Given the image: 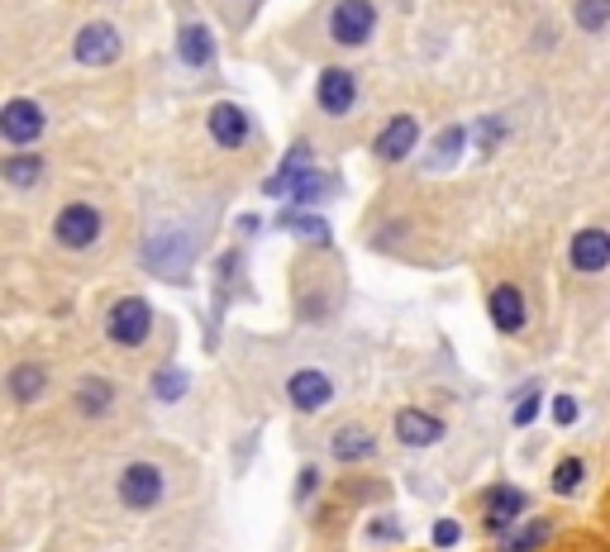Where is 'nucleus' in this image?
I'll use <instances>...</instances> for the list:
<instances>
[{
  "label": "nucleus",
  "mask_w": 610,
  "mask_h": 552,
  "mask_svg": "<svg viewBox=\"0 0 610 552\" xmlns=\"http://www.w3.org/2000/svg\"><path fill=\"white\" fill-rule=\"evenodd\" d=\"M549 524H525V529L521 533H511V538H505V543H501V552H535V548H543V543H549Z\"/></svg>",
  "instance_id": "obj_25"
},
{
  "label": "nucleus",
  "mask_w": 610,
  "mask_h": 552,
  "mask_svg": "<svg viewBox=\"0 0 610 552\" xmlns=\"http://www.w3.org/2000/svg\"><path fill=\"white\" fill-rule=\"evenodd\" d=\"M582 477H587V467H582L577 457H567V463H558V471H553V491L558 495H573L582 485Z\"/></svg>",
  "instance_id": "obj_27"
},
{
  "label": "nucleus",
  "mask_w": 610,
  "mask_h": 552,
  "mask_svg": "<svg viewBox=\"0 0 610 552\" xmlns=\"http://www.w3.org/2000/svg\"><path fill=\"white\" fill-rule=\"evenodd\" d=\"M287 191L296 195V201H324V195H334L339 191V177H330V172H315V167H306V172H296L287 181Z\"/></svg>",
  "instance_id": "obj_19"
},
{
  "label": "nucleus",
  "mask_w": 610,
  "mask_h": 552,
  "mask_svg": "<svg viewBox=\"0 0 610 552\" xmlns=\"http://www.w3.org/2000/svg\"><path fill=\"white\" fill-rule=\"evenodd\" d=\"M505 139V129H501V120H482V153H491L497 143Z\"/></svg>",
  "instance_id": "obj_30"
},
{
  "label": "nucleus",
  "mask_w": 610,
  "mask_h": 552,
  "mask_svg": "<svg viewBox=\"0 0 610 552\" xmlns=\"http://www.w3.org/2000/svg\"><path fill=\"white\" fill-rule=\"evenodd\" d=\"M148 328H153V310H148V300L124 296V300H115V305H110V320H106L110 344H120V348H139V344L148 338Z\"/></svg>",
  "instance_id": "obj_2"
},
{
  "label": "nucleus",
  "mask_w": 610,
  "mask_h": 552,
  "mask_svg": "<svg viewBox=\"0 0 610 552\" xmlns=\"http://www.w3.org/2000/svg\"><path fill=\"white\" fill-rule=\"evenodd\" d=\"M253 134V124H249V115L239 110V105H229V100H219L215 110H211V139L219 143V148H243Z\"/></svg>",
  "instance_id": "obj_9"
},
{
  "label": "nucleus",
  "mask_w": 610,
  "mask_h": 552,
  "mask_svg": "<svg viewBox=\"0 0 610 552\" xmlns=\"http://www.w3.org/2000/svg\"><path fill=\"white\" fill-rule=\"evenodd\" d=\"M434 543H439V548H458V543H463L458 519H439V524H434Z\"/></svg>",
  "instance_id": "obj_28"
},
{
  "label": "nucleus",
  "mask_w": 610,
  "mask_h": 552,
  "mask_svg": "<svg viewBox=\"0 0 610 552\" xmlns=\"http://www.w3.org/2000/svg\"><path fill=\"white\" fill-rule=\"evenodd\" d=\"M567 262H573L577 272H601L610 267V233L606 229H582L573 248H567Z\"/></svg>",
  "instance_id": "obj_12"
},
{
  "label": "nucleus",
  "mask_w": 610,
  "mask_h": 552,
  "mask_svg": "<svg viewBox=\"0 0 610 552\" xmlns=\"http://www.w3.org/2000/svg\"><path fill=\"white\" fill-rule=\"evenodd\" d=\"M0 134H5V143L24 148V143H34L44 134V110H38L34 100H10L5 110H0Z\"/></svg>",
  "instance_id": "obj_7"
},
{
  "label": "nucleus",
  "mask_w": 610,
  "mask_h": 552,
  "mask_svg": "<svg viewBox=\"0 0 610 552\" xmlns=\"http://www.w3.org/2000/svg\"><path fill=\"white\" fill-rule=\"evenodd\" d=\"M177 58L187 62V68H211V58H215V38L205 24H181V34H177Z\"/></svg>",
  "instance_id": "obj_16"
},
{
  "label": "nucleus",
  "mask_w": 610,
  "mask_h": 552,
  "mask_svg": "<svg viewBox=\"0 0 610 552\" xmlns=\"http://www.w3.org/2000/svg\"><path fill=\"white\" fill-rule=\"evenodd\" d=\"M487 310H491V324H497L501 334H521L525 328V296L515 291V286H497Z\"/></svg>",
  "instance_id": "obj_14"
},
{
  "label": "nucleus",
  "mask_w": 610,
  "mask_h": 552,
  "mask_svg": "<svg viewBox=\"0 0 610 552\" xmlns=\"http://www.w3.org/2000/svg\"><path fill=\"white\" fill-rule=\"evenodd\" d=\"M330 448H334V457H339V463H362V457L372 453V433L358 429V424H354V429H339Z\"/></svg>",
  "instance_id": "obj_20"
},
{
  "label": "nucleus",
  "mask_w": 610,
  "mask_h": 552,
  "mask_svg": "<svg viewBox=\"0 0 610 552\" xmlns=\"http://www.w3.org/2000/svg\"><path fill=\"white\" fill-rule=\"evenodd\" d=\"M525 491H515V485H497V491L487 495V529L491 533H505L511 529V519L525 515Z\"/></svg>",
  "instance_id": "obj_15"
},
{
  "label": "nucleus",
  "mask_w": 610,
  "mask_h": 552,
  "mask_svg": "<svg viewBox=\"0 0 610 552\" xmlns=\"http://www.w3.org/2000/svg\"><path fill=\"white\" fill-rule=\"evenodd\" d=\"M282 229H291V233H301L306 243H315V248H324L330 243V225L324 219H315V215H306V209H287V215L277 219Z\"/></svg>",
  "instance_id": "obj_21"
},
{
  "label": "nucleus",
  "mask_w": 610,
  "mask_h": 552,
  "mask_svg": "<svg viewBox=\"0 0 610 552\" xmlns=\"http://www.w3.org/2000/svg\"><path fill=\"white\" fill-rule=\"evenodd\" d=\"M191 257H196V243H191L187 233H158V239H148V248H144V262L158 276H167V281H187Z\"/></svg>",
  "instance_id": "obj_3"
},
{
  "label": "nucleus",
  "mask_w": 610,
  "mask_h": 552,
  "mask_svg": "<svg viewBox=\"0 0 610 552\" xmlns=\"http://www.w3.org/2000/svg\"><path fill=\"white\" fill-rule=\"evenodd\" d=\"M573 20H577L587 34H601L606 24H610V0H577V5H573Z\"/></svg>",
  "instance_id": "obj_24"
},
{
  "label": "nucleus",
  "mask_w": 610,
  "mask_h": 552,
  "mask_svg": "<svg viewBox=\"0 0 610 552\" xmlns=\"http://www.w3.org/2000/svg\"><path fill=\"white\" fill-rule=\"evenodd\" d=\"M120 501L129 509H153L163 501V471L153 463H129L120 477Z\"/></svg>",
  "instance_id": "obj_6"
},
{
  "label": "nucleus",
  "mask_w": 610,
  "mask_h": 552,
  "mask_svg": "<svg viewBox=\"0 0 610 552\" xmlns=\"http://www.w3.org/2000/svg\"><path fill=\"white\" fill-rule=\"evenodd\" d=\"M396 439L406 443V448H430V443L444 439V424L424 410H400L396 415Z\"/></svg>",
  "instance_id": "obj_13"
},
{
  "label": "nucleus",
  "mask_w": 610,
  "mask_h": 552,
  "mask_svg": "<svg viewBox=\"0 0 610 552\" xmlns=\"http://www.w3.org/2000/svg\"><path fill=\"white\" fill-rule=\"evenodd\" d=\"M463 148H467V129L463 124H448L444 134H439V143H434V153H430V167H439V172H444V167H453L463 157Z\"/></svg>",
  "instance_id": "obj_22"
},
{
  "label": "nucleus",
  "mask_w": 610,
  "mask_h": 552,
  "mask_svg": "<svg viewBox=\"0 0 610 552\" xmlns=\"http://www.w3.org/2000/svg\"><path fill=\"white\" fill-rule=\"evenodd\" d=\"M120 29L115 24H86V29H76L72 38V58L86 62V68H110L115 58H120Z\"/></svg>",
  "instance_id": "obj_5"
},
{
  "label": "nucleus",
  "mask_w": 610,
  "mask_h": 552,
  "mask_svg": "<svg viewBox=\"0 0 610 552\" xmlns=\"http://www.w3.org/2000/svg\"><path fill=\"white\" fill-rule=\"evenodd\" d=\"M535 415H539V396H525L521 405H515V424H521V429H525Z\"/></svg>",
  "instance_id": "obj_31"
},
{
  "label": "nucleus",
  "mask_w": 610,
  "mask_h": 552,
  "mask_svg": "<svg viewBox=\"0 0 610 552\" xmlns=\"http://www.w3.org/2000/svg\"><path fill=\"white\" fill-rule=\"evenodd\" d=\"M553 419H558V424H577V400L573 396H558L553 400Z\"/></svg>",
  "instance_id": "obj_29"
},
{
  "label": "nucleus",
  "mask_w": 610,
  "mask_h": 552,
  "mask_svg": "<svg viewBox=\"0 0 610 552\" xmlns=\"http://www.w3.org/2000/svg\"><path fill=\"white\" fill-rule=\"evenodd\" d=\"M415 143H420V120L415 115H396L378 134V157L382 163H400V157H410Z\"/></svg>",
  "instance_id": "obj_10"
},
{
  "label": "nucleus",
  "mask_w": 610,
  "mask_h": 552,
  "mask_svg": "<svg viewBox=\"0 0 610 552\" xmlns=\"http://www.w3.org/2000/svg\"><path fill=\"white\" fill-rule=\"evenodd\" d=\"M358 105V82H354V72H344V68H330L320 76V110L324 115H348Z\"/></svg>",
  "instance_id": "obj_11"
},
{
  "label": "nucleus",
  "mask_w": 610,
  "mask_h": 552,
  "mask_svg": "<svg viewBox=\"0 0 610 552\" xmlns=\"http://www.w3.org/2000/svg\"><path fill=\"white\" fill-rule=\"evenodd\" d=\"M115 405V386L106 376H86L82 386H76V410H82L86 419H100Z\"/></svg>",
  "instance_id": "obj_18"
},
{
  "label": "nucleus",
  "mask_w": 610,
  "mask_h": 552,
  "mask_svg": "<svg viewBox=\"0 0 610 552\" xmlns=\"http://www.w3.org/2000/svg\"><path fill=\"white\" fill-rule=\"evenodd\" d=\"M53 239H58V248H68V253H86V248L100 239V209L86 201L62 205L53 219Z\"/></svg>",
  "instance_id": "obj_1"
},
{
  "label": "nucleus",
  "mask_w": 610,
  "mask_h": 552,
  "mask_svg": "<svg viewBox=\"0 0 610 552\" xmlns=\"http://www.w3.org/2000/svg\"><path fill=\"white\" fill-rule=\"evenodd\" d=\"M191 381L187 372H177V367H163V372H153V391H158V400H181V391H187Z\"/></svg>",
  "instance_id": "obj_26"
},
{
  "label": "nucleus",
  "mask_w": 610,
  "mask_h": 552,
  "mask_svg": "<svg viewBox=\"0 0 610 552\" xmlns=\"http://www.w3.org/2000/svg\"><path fill=\"white\" fill-rule=\"evenodd\" d=\"M400 529H396V519H378L372 524V538H396Z\"/></svg>",
  "instance_id": "obj_33"
},
{
  "label": "nucleus",
  "mask_w": 610,
  "mask_h": 552,
  "mask_svg": "<svg viewBox=\"0 0 610 552\" xmlns=\"http://www.w3.org/2000/svg\"><path fill=\"white\" fill-rule=\"evenodd\" d=\"M287 396H291L296 410L315 415V410H324V405L334 400V381L324 376V372H315V367H306V372H296V376L287 381Z\"/></svg>",
  "instance_id": "obj_8"
},
{
  "label": "nucleus",
  "mask_w": 610,
  "mask_h": 552,
  "mask_svg": "<svg viewBox=\"0 0 610 552\" xmlns=\"http://www.w3.org/2000/svg\"><path fill=\"white\" fill-rule=\"evenodd\" d=\"M5 181L10 187H38V177H44V157H34V153H15V157H5Z\"/></svg>",
  "instance_id": "obj_23"
},
{
  "label": "nucleus",
  "mask_w": 610,
  "mask_h": 552,
  "mask_svg": "<svg viewBox=\"0 0 610 552\" xmlns=\"http://www.w3.org/2000/svg\"><path fill=\"white\" fill-rule=\"evenodd\" d=\"M372 29H378V10H372V0H339V5H334V15H330L334 44L358 48V44L372 38Z\"/></svg>",
  "instance_id": "obj_4"
},
{
  "label": "nucleus",
  "mask_w": 610,
  "mask_h": 552,
  "mask_svg": "<svg viewBox=\"0 0 610 552\" xmlns=\"http://www.w3.org/2000/svg\"><path fill=\"white\" fill-rule=\"evenodd\" d=\"M44 386H48V372L38 362H20L15 372H10V400L15 405H34L44 396Z\"/></svg>",
  "instance_id": "obj_17"
},
{
  "label": "nucleus",
  "mask_w": 610,
  "mask_h": 552,
  "mask_svg": "<svg viewBox=\"0 0 610 552\" xmlns=\"http://www.w3.org/2000/svg\"><path fill=\"white\" fill-rule=\"evenodd\" d=\"M315 485H320V471H315V467H306V471H301V481H296V501H306V495L315 491Z\"/></svg>",
  "instance_id": "obj_32"
}]
</instances>
